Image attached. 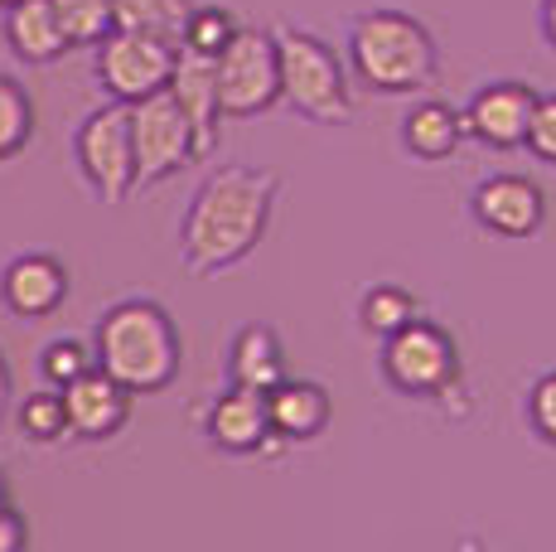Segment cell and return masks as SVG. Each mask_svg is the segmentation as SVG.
I'll return each mask as SVG.
<instances>
[{"mask_svg": "<svg viewBox=\"0 0 556 552\" xmlns=\"http://www.w3.org/2000/svg\"><path fill=\"white\" fill-rule=\"evenodd\" d=\"M281 170L266 165H218L199 179L179 218V267L189 276H218L248 262L266 238L281 199Z\"/></svg>", "mask_w": 556, "mask_h": 552, "instance_id": "6da1fadb", "label": "cell"}, {"mask_svg": "<svg viewBox=\"0 0 556 552\" xmlns=\"http://www.w3.org/2000/svg\"><path fill=\"white\" fill-rule=\"evenodd\" d=\"M92 364L122 388H131L136 398H151L185 374V335L160 301L126 296L106 305L92 325Z\"/></svg>", "mask_w": 556, "mask_h": 552, "instance_id": "7a4b0ae2", "label": "cell"}, {"mask_svg": "<svg viewBox=\"0 0 556 552\" xmlns=\"http://www.w3.org/2000/svg\"><path fill=\"white\" fill-rule=\"evenodd\" d=\"M349 63L354 78L378 98H421L435 88L441 45L406 10H363L349 20Z\"/></svg>", "mask_w": 556, "mask_h": 552, "instance_id": "3957f363", "label": "cell"}, {"mask_svg": "<svg viewBox=\"0 0 556 552\" xmlns=\"http://www.w3.org/2000/svg\"><path fill=\"white\" fill-rule=\"evenodd\" d=\"M378 374L397 398L431 402L441 412L465 417L469 412V384H465V359H459V339L441 321H406L402 330L378 339Z\"/></svg>", "mask_w": 556, "mask_h": 552, "instance_id": "277c9868", "label": "cell"}, {"mask_svg": "<svg viewBox=\"0 0 556 552\" xmlns=\"http://www.w3.org/2000/svg\"><path fill=\"white\" fill-rule=\"evenodd\" d=\"M276 63H281V102L315 126H349L354 122V92L339 54L319 35L295 25H271Z\"/></svg>", "mask_w": 556, "mask_h": 552, "instance_id": "5b68a950", "label": "cell"}, {"mask_svg": "<svg viewBox=\"0 0 556 552\" xmlns=\"http://www.w3.org/2000/svg\"><path fill=\"white\" fill-rule=\"evenodd\" d=\"M223 116H262L281 102V63L271 29H242L213 54Z\"/></svg>", "mask_w": 556, "mask_h": 552, "instance_id": "8992f818", "label": "cell"}, {"mask_svg": "<svg viewBox=\"0 0 556 552\" xmlns=\"http://www.w3.org/2000/svg\"><path fill=\"white\" fill-rule=\"evenodd\" d=\"M73 161H78V175L102 204H126L131 199V108L126 102H112L106 108L88 112L73 131Z\"/></svg>", "mask_w": 556, "mask_h": 552, "instance_id": "52a82bcc", "label": "cell"}, {"mask_svg": "<svg viewBox=\"0 0 556 552\" xmlns=\"http://www.w3.org/2000/svg\"><path fill=\"white\" fill-rule=\"evenodd\" d=\"M194 161V131H189L179 102L165 88L131 102V195L165 185Z\"/></svg>", "mask_w": 556, "mask_h": 552, "instance_id": "ba28073f", "label": "cell"}, {"mask_svg": "<svg viewBox=\"0 0 556 552\" xmlns=\"http://www.w3.org/2000/svg\"><path fill=\"white\" fill-rule=\"evenodd\" d=\"M98 54H92V73H98V88L112 102H141L160 92L175 73V49L169 39L155 35H136V29H112L106 39H98Z\"/></svg>", "mask_w": 556, "mask_h": 552, "instance_id": "9c48e42d", "label": "cell"}, {"mask_svg": "<svg viewBox=\"0 0 556 552\" xmlns=\"http://www.w3.org/2000/svg\"><path fill=\"white\" fill-rule=\"evenodd\" d=\"M469 214L475 223L489 233V238H504V242H528L542 233L547 223V189L528 175H489L475 185L469 195Z\"/></svg>", "mask_w": 556, "mask_h": 552, "instance_id": "30bf717a", "label": "cell"}, {"mask_svg": "<svg viewBox=\"0 0 556 552\" xmlns=\"http://www.w3.org/2000/svg\"><path fill=\"white\" fill-rule=\"evenodd\" d=\"M203 437L213 451L223 455H266L276 451L271 437V412H266V392L228 384L213 392V402L203 407Z\"/></svg>", "mask_w": 556, "mask_h": 552, "instance_id": "8fae6325", "label": "cell"}, {"mask_svg": "<svg viewBox=\"0 0 556 552\" xmlns=\"http://www.w3.org/2000/svg\"><path fill=\"white\" fill-rule=\"evenodd\" d=\"M532 108H538V88H528L518 78H498V83H484L465 102L459 122H465V136H475L489 151H522Z\"/></svg>", "mask_w": 556, "mask_h": 552, "instance_id": "7c38bea8", "label": "cell"}, {"mask_svg": "<svg viewBox=\"0 0 556 552\" xmlns=\"http://www.w3.org/2000/svg\"><path fill=\"white\" fill-rule=\"evenodd\" d=\"M59 392H63V412H68V437L73 441L122 437L126 422H131V412H136V392L122 388L112 374H102L98 364Z\"/></svg>", "mask_w": 556, "mask_h": 552, "instance_id": "4fadbf2b", "label": "cell"}, {"mask_svg": "<svg viewBox=\"0 0 556 552\" xmlns=\"http://www.w3.org/2000/svg\"><path fill=\"white\" fill-rule=\"evenodd\" d=\"M73 291V276L53 252H20L0 272V301L15 321H49L63 311Z\"/></svg>", "mask_w": 556, "mask_h": 552, "instance_id": "5bb4252c", "label": "cell"}, {"mask_svg": "<svg viewBox=\"0 0 556 552\" xmlns=\"http://www.w3.org/2000/svg\"><path fill=\"white\" fill-rule=\"evenodd\" d=\"M165 92L179 102L189 131H194V161H208L223 141V108H218V78H213V59L175 49V73H169Z\"/></svg>", "mask_w": 556, "mask_h": 552, "instance_id": "9a60e30c", "label": "cell"}, {"mask_svg": "<svg viewBox=\"0 0 556 552\" xmlns=\"http://www.w3.org/2000/svg\"><path fill=\"white\" fill-rule=\"evenodd\" d=\"M266 412H271V437L276 446H309L329 431L334 422V398L315 378H291L266 392Z\"/></svg>", "mask_w": 556, "mask_h": 552, "instance_id": "2e32d148", "label": "cell"}, {"mask_svg": "<svg viewBox=\"0 0 556 552\" xmlns=\"http://www.w3.org/2000/svg\"><path fill=\"white\" fill-rule=\"evenodd\" d=\"M5 45L20 63H35V68L73 54L59 29V15H53V0H15V5H5Z\"/></svg>", "mask_w": 556, "mask_h": 552, "instance_id": "e0dca14e", "label": "cell"}, {"mask_svg": "<svg viewBox=\"0 0 556 552\" xmlns=\"http://www.w3.org/2000/svg\"><path fill=\"white\" fill-rule=\"evenodd\" d=\"M459 141H465L459 108H451V102H441V98H421L406 108V116H402L406 155H416V161H426V165H441L459 151Z\"/></svg>", "mask_w": 556, "mask_h": 552, "instance_id": "ac0fdd59", "label": "cell"}, {"mask_svg": "<svg viewBox=\"0 0 556 552\" xmlns=\"http://www.w3.org/2000/svg\"><path fill=\"white\" fill-rule=\"evenodd\" d=\"M281 378H286L281 335H276L271 325H262V321L242 325V330L232 335V344H228V384L271 392Z\"/></svg>", "mask_w": 556, "mask_h": 552, "instance_id": "d6986e66", "label": "cell"}, {"mask_svg": "<svg viewBox=\"0 0 556 552\" xmlns=\"http://www.w3.org/2000/svg\"><path fill=\"white\" fill-rule=\"evenodd\" d=\"M15 431L25 446H39V451H49V446H63L73 441L68 437V412H63V392L59 388H35L25 392V398L15 402Z\"/></svg>", "mask_w": 556, "mask_h": 552, "instance_id": "ffe728a7", "label": "cell"}, {"mask_svg": "<svg viewBox=\"0 0 556 552\" xmlns=\"http://www.w3.org/2000/svg\"><path fill=\"white\" fill-rule=\"evenodd\" d=\"M421 315V301L406 291L402 281H372L368 291L358 296V330L372 339H388L392 330H402L406 321Z\"/></svg>", "mask_w": 556, "mask_h": 552, "instance_id": "44dd1931", "label": "cell"}, {"mask_svg": "<svg viewBox=\"0 0 556 552\" xmlns=\"http://www.w3.org/2000/svg\"><path fill=\"white\" fill-rule=\"evenodd\" d=\"M189 5L194 0H112V29H136V35H155L179 45Z\"/></svg>", "mask_w": 556, "mask_h": 552, "instance_id": "7402d4cb", "label": "cell"}, {"mask_svg": "<svg viewBox=\"0 0 556 552\" xmlns=\"http://www.w3.org/2000/svg\"><path fill=\"white\" fill-rule=\"evenodd\" d=\"M29 141H35V98L20 78L0 73V165L15 161Z\"/></svg>", "mask_w": 556, "mask_h": 552, "instance_id": "603a6c76", "label": "cell"}, {"mask_svg": "<svg viewBox=\"0 0 556 552\" xmlns=\"http://www.w3.org/2000/svg\"><path fill=\"white\" fill-rule=\"evenodd\" d=\"M232 35H238V15L228 5H218V0H208V5H189V20L179 29V49L213 59Z\"/></svg>", "mask_w": 556, "mask_h": 552, "instance_id": "cb8c5ba5", "label": "cell"}, {"mask_svg": "<svg viewBox=\"0 0 556 552\" xmlns=\"http://www.w3.org/2000/svg\"><path fill=\"white\" fill-rule=\"evenodd\" d=\"M53 15L68 49H92L112 35V0H53Z\"/></svg>", "mask_w": 556, "mask_h": 552, "instance_id": "d4e9b609", "label": "cell"}, {"mask_svg": "<svg viewBox=\"0 0 556 552\" xmlns=\"http://www.w3.org/2000/svg\"><path fill=\"white\" fill-rule=\"evenodd\" d=\"M88 368H92V344H83V339H73V335H59L39 349V378H45L49 388H68L73 378H83Z\"/></svg>", "mask_w": 556, "mask_h": 552, "instance_id": "484cf974", "label": "cell"}, {"mask_svg": "<svg viewBox=\"0 0 556 552\" xmlns=\"http://www.w3.org/2000/svg\"><path fill=\"white\" fill-rule=\"evenodd\" d=\"M522 422H528V431L542 446L556 451V368H547V374H538L528 384V392H522Z\"/></svg>", "mask_w": 556, "mask_h": 552, "instance_id": "4316f807", "label": "cell"}, {"mask_svg": "<svg viewBox=\"0 0 556 552\" xmlns=\"http://www.w3.org/2000/svg\"><path fill=\"white\" fill-rule=\"evenodd\" d=\"M522 151L538 165L556 170V92H538V108H532L528 136H522Z\"/></svg>", "mask_w": 556, "mask_h": 552, "instance_id": "83f0119b", "label": "cell"}, {"mask_svg": "<svg viewBox=\"0 0 556 552\" xmlns=\"http://www.w3.org/2000/svg\"><path fill=\"white\" fill-rule=\"evenodd\" d=\"M25 543H29V528H25V518H20L15 499L0 494V552H20Z\"/></svg>", "mask_w": 556, "mask_h": 552, "instance_id": "f1b7e54d", "label": "cell"}, {"mask_svg": "<svg viewBox=\"0 0 556 552\" xmlns=\"http://www.w3.org/2000/svg\"><path fill=\"white\" fill-rule=\"evenodd\" d=\"M10 398H15V374H10V359L0 354V437H5V422H10Z\"/></svg>", "mask_w": 556, "mask_h": 552, "instance_id": "f546056e", "label": "cell"}, {"mask_svg": "<svg viewBox=\"0 0 556 552\" xmlns=\"http://www.w3.org/2000/svg\"><path fill=\"white\" fill-rule=\"evenodd\" d=\"M538 29H542V45L556 54V0H542L538 5Z\"/></svg>", "mask_w": 556, "mask_h": 552, "instance_id": "4dcf8cb0", "label": "cell"}, {"mask_svg": "<svg viewBox=\"0 0 556 552\" xmlns=\"http://www.w3.org/2000/svg\"><path fill=\"white\" fill-rule=\"evenodd\" d=\"M5 5H15V0H0V10H5Z\"/></svg>", "mask_w": 556, "mask_h": 552, "instance_id": "1f68e13d", "label": "cell"}]
</instances>
